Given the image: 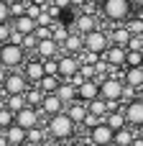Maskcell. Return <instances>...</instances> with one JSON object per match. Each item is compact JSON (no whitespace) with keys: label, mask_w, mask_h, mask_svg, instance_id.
Masks as SVG:
<instances>
[{"label":"cell","mask_w":143,"mask_h":146,"mask_svg":"<svg viewBox=\"0 0 143 146\" xmlns=\"http://www.w3.org/2000/svg\"><path fill=\"white\" fill-rule=\"evenodd\" d=\"M136 13V0H102L100 3V18L105 23H125Z\"/></svg>","instance_id":"6da1fadb"},{"label":"cell","mask_w":143,"mask_h":146,"mask_svg":"<svg viewBox=\"0 0 143 146\" xmlns=\"http://www.w3.org/2000/svg\"><path fill=\"white\" fill-rule=\"evenodd\" d=\"M77 128H79V126L67 115V110H64V113H59V115L46 118V131H49L51 141L64 144V141H69V139H74V136H77Z\"/></svg>","instance_id":"7a4b0ae2"},{"label":"cell","mask_w":143,"mask_h":146,"mask_svg":"<svg viewBox=\"0 0 143 146\" xmlns=\"http://www.w3.org/2000/svg\"><path fill=\"white\" fill-rule=\"evenodd\" d=\"M26 59H28V51H26L20 44L8 41V44L0 46V64H3L5 69H23Z\"/></svg>","instance_id":"3957f363"},{"label":"cell","mask_w":143,"mask_h":146,"mask_svg":"<svg viewBox=\"0 0 143 146\" xmlns=\"http://www.w3.org/2000/svg\"><path fill=\"white\" fill-rule=\"evenodd\" d=\"M123 92H125V82L118 74H110L100 82V98L107 103H123Z\"/></svg>","instance_id":"277c9868"},{"label":"cell","mask_w":143,"mask_h":146,"mask_svg":"<svg viewBox=\"0 0 143 146\" xmlns=\"http://www.w3.org/2000/svg\"><path fill=\"white\" fill-rule=\"evenodd\" d=\"M31 87V82L26 80L23 69H8L5 85H3V95H23Z\"/></svg>","instance_id":"5b68a950"},{"label":"cell","mask_w":143,"mask_h":146,"mask_svg":"<svg viewBox=\"0 0 143 146\" xmlns=\"http://www.w3.org/2000/svg\"><path fill=\"white\" fill-rule=\"evenodd\" d=\"M100 23H102V18H100L97 13H87V10H77V15H74V23H72V28H74L77 33L87 36V33L97 31V28H100Z\"/></svg>","instance_id":"8992f818"},{"label":"cell","mask_w":143,"mask_h":146,"mask_svg":"<svg viewBox=\"0 0 143 146\" xmlns=\"http://www.w3.org/2000/svg\"><path fill=\"white\" fill-rule=\"evenodd\" d=\"M110 44H113V41H110V31H105L102 26H100L97 31H92V33L84 36V49H87V51H95V54H100V56L107 51Z\"/></svg>","instance_id":"52a82bcc"},{"label":"cell","mask_w":143,"mask_h":146,"mask_svg":"<svg viewBox=\"0 0 143 146\" xmlns=\"http://www.w3.org/2000/svg\"><path fill=\"white\" fill-rule=\"evenodd\" d=\"M125 56H128V49H125V46H118V44H110V46H107V51L102 54V59L110 64L113 74H118V77H123V69H125Z\"/></svg>","instance_id":"ba28073f"},{"label":"cell","mask_w":143,"mask_h":146,"mask_svg":"<svg viewBox=\"0 0 143 146\" xmlns=\"http://www.w3.org/2000/svg\"><path fill=\"white\" fill-rule=\"evenodd\" d=\"M123 110H125V121H128V126L136 128V131H143V100H138V98L128 100Z\"/></svg>","instance_id":"9c48e42d"},{"label":"cell","mask_w":143,"mask_h":146,"mask_svg":"<svg viewBox=\"0 0 143 146\" xmlns=\"http://www.w3.org/2000/svg\"><path fill=\"white\" fill-rule=\"evenodd\" d=\"M23 74H26V80H28L31 85H38V82L43 80V74H46L43 59H38L36 54H33V56H28V59H26V64H23Z\"/></svg>","instance_id":"30bf717a"},{"label":"cell","mask_w":143,"mask_h":146,"mask_svg":"<svg viewBox=\"0 0 143 146\" xmlns=\"http://www.w3.org/2000/svg\"><path fill=\"white\" fill-rule=\"evenodd\" d=\"M15 123H18V126H23V128L28 131V128L43 126V115H41V110H38V108L26 105L23 110H18V113H15Z\"/></svg>","instance_id":"8fae6325"},{"label":"cell","mask_w":143,"mask_h":146,"mask_svg":"<svg viewBox=\"0 0 143 146\" xmlns=\"http://www.w3.org/2000/svg\"><path fill=\"white\" fill-rule=\"evenodd\" d=\"M87 133H90V144H95V146H113V141H115V128H110L105 121L100 126H95L92 131H87Z\"/></svg>","instance_id":"7c38bea8"},{"label":"cell","mask_w":143,"mask_h":146,"mask_svg":"<svg viewBox=\"0 0 143 146\" xmlns=\"http://www.w3.org/2000/svg\"><path fill=\"white\" fill-rule=\"evenodd\" d=\"M79 56L77 54H67V51H61L59 54V77L61 80H72L77 72H79Z\"/></svg>","instance_id":"4fadbf2b"},{"label":"cell","mask_w":143,"mask_h":146,"mask_svg":"<svg viewBox=\"0 0 143 146\" xmlns=\"http://www.w3.org/2000/svg\"><path fill=\"white\" fill-rule=\"evenodd\" d=\"M64 100L56 95V92H46L43 95V103L38 105V110H41V115L43 118H51V115H59V113H64Z\"/></svg>","instance_id":"5bb4252c"},{"label":"cell","mask_w":143,"mask_h":146,"mask_svg":"<svg viewBox=\"0 0 143 146\" xmlns=\"http://www.w3.org/2000/svg\"><path fill=\"white\" fill-rule=\"evenodd\" d=\"M33 54H36L38 59H43V62H46V59H56V56L61 54V44H59V41H54L51 36H49V38H41Z\"/></svg>","instance_id":"9a60e30c"},{"label":"cell","mask_w":143,"mask_h":146,"mask_svg":"<svg viewBox=\"0 0 143 146\" xmlns=\"http://www.w3.org/2000/svg\"><path fill=\"white\" fill-rule=\"evenodd\" d=\"M77 92H79V100H84V103L97 100V98H100V80H84V82L77 87Z\"/></svg>","instance_id":"2e32d148"},{"label":"cell","mask_w":143,"mask_h":146,"mask_svg":"<svg viewBox=\"0 0 143 146\" xmlns=\"http://www.w3.org/2000/svg\"><path fill=\"white\" fill-rule=\"evenodd\" d=\"M61 51H67V54H77V56H79V54L84 51V36L77 33V31L72 28V33L67 36V41L61 44Z\"/></svg>","instance_id":"e0dca14e"},{"label":"cell","mask_w":143,"mask_h":146,"mask_svg":"<svg viewBox=\"0 0 143 146\" xmlns=\"http://www.w3.org/2000/svg\"><path fill=\"white\" fill-rule=\"evenodd\" d=\"M64 110H67V115H69L77 126H82V121H84V118H87V113H90V105H87L84 100H74V103H69Z\"/></svg>","instance_id":"ac0fdd59"},{"label":"cell","mask_w":143,"mask_h":146,"mask_svg":"<svg viewBox=\"0 0 143 146\" xmlns=\"http://www.w3.org/2000/svg\"><path fill=\"white\" fill-rule=\"evenodd\" d=\"M10 23H13V28H15L18 33H23V36H28V33H36V28H38V23H36V18H31L28 13H23V15H18V18H13Z\"/></svg>","instance_id":"d6986e66"},{"label":"cell","mask_w":143,"mask_h":146,"mask_svg":"<svg viewBox=\"0 0 143 146\" xmlns=\"http://www.w3.org/2000/svg\"><path fill=\"white\" fill-rule=\"evenodd\" d=\"M123 82L133 90H141L143 87V67H125L123 69Z\"/></svg>","instance_id":"ffe728a7"},{"label":"cell","mask_w":143,"mask_h":146,"mask_svg":"<svg viewBox=\"0 0 143 146\" xmlns=\"http://www.w3.org/2000/svg\"><path fill=\"white\" fill-rule=\"evenodd\" d=\"M46 139H51L49 131H46V123H43V126H36V128H28L26 146H43V144H46Z\"/></svg>","instance_id":"44dd1931"},{"label":"cell","mask_w":143,"mask_h":146,"mask_svg":"<svg viewBox=\"0 0 143 146\" xmlns=\"http://www.w3.org/2000/svg\"><path fill=\"white\" fill-rule=\"evenodd\" d=\"M5 136H8L10 146H26V136H28V131H26L23 126L13 123V126H8V128H5Z\"/></svg>","instance_id":"7402d4cb"},{"label":"cell","mask_w":143,"mask_h":146,"mask_svg":"<svg viewBox=\"0 0 143 146\" xmlns=\"http://www.w3.org/2000/svg\"><path fill=\"white\" fill-rule=\"evenodd\" d=\"M123 108H125V103H123L118 110H110V113H107V118H105V123H107L110 128H115V131H120V128H125V126H128V121H125V110H123Z\"/></svg>","instance_id":"603a6c76"},{"label":"cell","mask_w":143,"mask_h":146,"mask_svg":"<svg viewBox=\"0 0 143 146\" xmlns=\"http://www.w3.org/2000/svg\"><path fill=\"white\" fill-rule=\"evenodd\" d=\"M56 95L64 100V105H69V103H74V100H79V92H77V87L69 82V80H64L61 85H59V90H56Z\"/></svg>","instance_id":"cb8c5ba5"},{"label":"cell","mask_w":143,"mask_h":146,"mask_svg":"<svg viewBox=\"0 0 143 146\" xmlns=\"http://www.w3.org/2000/svg\"><path fill=\"white\" fill-rule=\"evenodd\" d=\"M136 128H130V126H125V128H120V131H115V141H113V146H133V141H136Z\"/></svg>","instance_id":"d4e9b609"},{"label":"cell","mask_w":143,"mask_h":146,"mask_svg":"<svg viewBox=\"0 0 143 146\" xmlns=\"http://www.w3.org/2000/svg\"><path fill=\"white\" fill-rule=\"evenodd\" d=\"M69 33H72V23H61L59 18H56V21L51 23V38H54V41H59V44H64Z\"/></svg>","instance_id":"484cf974"},{"label":"cell","mask_w":143,"mask_h":146,"mask_svg":"<svg viewBox=\"0 0 143 146\" xmlns=\"http://www.w3.org/2000/svg\"><path fill=\"white\" fill-rule=\"evenodd\" d=\"M43 95H46V92H43L38 85H31V87L26 90V103H28L31 108H38V105L43 103Z\"/></svg>","instance_id":"4316f807"},{"label":"cell","mask_w":143,"mask_h":146,"mask_svg":"<svg viewBox=\"0 0 143 146\" xmlns=\"http://www.w3.org/2000/svg\"><path fill=\"white\" fill-rule=\"evenodd\" d=\"M61 82H64V80H61L59 74H43V80L38 82V87H41L43 92H56Z\"/></svg>","instance_id":"83f0119b"},{"label":"cell","mask_w":143,"mask_h":146,"mask_svg":"<svg viewBox=\"0 0 143 146\" xmlns=\"http://www.w3.org/2000/svg\"><path fill=\"white\" fill-rule=\"evenodd\" d=\"M125 28L130 31V36H143V15L141 13H133L125 21Z\"/></svg>","instance_id":"f1b7e54d"},{"label":"cell","mask_w":143,"mask_h":146,"mask_svg":"<svg viewBox=\"0 0 143 146\" xmlns=\"http://www.w3.org/2000/svg\"><path fill=\"white\" fill-rule=\"evenodd\" d=\"M3 98H5V105H8L13 113H18V110H23V108L28 105V103H26V92H23V95H3Z\"/></svg>","instance_id":"f546056e"},{"label":"cell","mask_w":143,"mask_h":146,"mask_svg":"<svg viewBox=\"0 0 143 146\" xmlns=\"http://www.w3.org/2000/svg\"><path fill=\"white\" fill-rule=\"evenodd\" d=\"M141 64H143V51H138V49H128L125 67H141Z\"/></svg>","instance_id":"4dcf8cb0"},{"label":"cell","mask_w":143,"mask_h":146,"mask_svg":"<svg viewBox=\"0 0 143 146\" xmlns=\"http://www.w3.org/2000/svg\"><path fill=\"white\" fill-rule=\"evenodd\" d=\"M13 123H15V113L5 105V108L0 110V126H3V128H8V126H13Z\"/></svg>","instance_id":"1f68e13d"},{"label":"cell","mask_w":143,"mask_h":146,"mask_svg":"<svg viewBox=\"0 0 143 146\" xmlns=\"http://www.w3.org/2000/svg\"><path fill=\"white\" fill-rule=\"evenodd\" d=\"M79 74H82L84 80H97V69H95V64H87V62L79 64Z\"/></svg>","instance_id":"d6a6232c"},{"label":"cell","mask_w":143,"mask_h":146,"mask_svg":"<svg viewBox=\"0 0 143 146\" xmlns=\"http://www.w3.org/2000/svg\"><path fill=\"white\" fill-rule=\"evenodd\" d=\"M13 15H10V0H0V23H10Z\"/></svg>","instance_id":"836d02e7"},{"label":"cell","mask_w":143,"mask_h":146,"mask_svg":"<svg viewBox=\"0 0 143 146\" xmlns=\"http://www.w3.org/2000/svg\"><path fill=\"white\" fill-rule=\"evenodd\" d=\"M38 41H41V38H38L36 33H28V36H23V49H26V51H36Z\"/></svg>","instance_id":"e575fe53"},{"label":"cell","mask_w":143,"mask_h":146,"mask_svg":"<svg viewBox=\"0 0 143 146\" xmlns=\"http://www.w3.org/2000/svg\"><path fill=\"white\" fill-rule=\"evenodd\" d=\"M102 123V118L100 115H95V113H87V118L82 121V128H87V131H92L95 126H100Z\"/></svg>","instance_id":"d590c367"},{"label":"cell","mask_w":143,"mask_h":146,"mask_svg":"<svg viewBox=\"0 0 143 146\" xmlns=\"http://www.w3.org/2000/svg\"><path fill=\"white\" fill-rule=\"evenodd\" d=\"M10 36H13V23H0V46L8 44Z\"/></svg>","instance_id":"8d00e7d4"},{"label":"cell","mask_w":143,"mask_h":146,"mask_svg":"<svg viewBox=\"0 0 143 146\" xmlns=\"http://www.w3.org/2000/svg\"><path fill=\"white\" fill-rule=\"evenodd\" d=\"M43 67H46V74H59V56L56 59H46Z\"/></svg>","instance_id":"74e56055"},{"label":"cell","mask_w":143,"mask_h":146,"mask_svg":"<svg viewBox=\"0 0 143 146\" xmlns=\"http://www.w3.org/2000/svg\"><path fill=\"white\" fill-rule=\"evenodd\" d=\"M69 5H72V10H84L87 0H69Z\"/></svg>","instance_id":"f35d334b"},{"label":"cell","mask_w":143,"mask_h":146,"mask_svg":"<svg viewBox=\"0 0 143 146\" xmlns=\"http://www.w3.org/2000/svg\"><path fill=\"white\" fill-rule=\"evenodd\" d=\"M5 77H8V69L0 64V95H3V85H5Z\"/></svg>","instance_id":"ab89813d"},{"label":"cell","mask_w":143,"mask_h":146,"mask_svg":"<svg viewBox=\"0 0 143 146\" xmlns=\"http://www.w3.org/2000/svg\"><path fill=\"white\" fill-rule=\"evenodd\" d=\"M51 3H54L56 8H61V10H67V8H72V5H69V0H51Z\"/></svg>","instance_id":"60d3db41"},{"label":"cell","mask_w":143,"mask_h":146,"mask_svg":"<svg viewBox=\"0 0 143 146\" xmlns=\"http://www.w3.org/2000/svg\"><path fill=\"white\" fill-rule=\"evenodd\" d=\"M136 13H141V15H143V0H136Z\"/></svg>","instance_id":"b9f144b4"},{"label":"cell","mask_w":143,"mask_h":146,"mask_svg":"<svg viewBox=\"0 0 143 146\" xmlns=\"http://www.w3.org/2000/svg\"><path fill=\"white\" fill-rule=\"evenodd\" d=\"M87 3H90V5H97V8H100V3H102V0H87Z\"/></svg>","instance_id":"7bdbcfd3"},{"label":"cell","mask_w":143,"mask_h":146,"mask_svg":"<svg viewBox=\"0 0 143 146\" xmlns=\"http://www.w3.org/2000/svg\"><path fill=\"white\" fill-rule=\"evenodd\" d=\"M138 100H143V87H141V90H138Z\"/></svg>","instance_id":"ee69618b"},{"label":"cell","mask_w":143,"mask_h":146,"mask_svg":"<svg viewBox=\"0 0 143 146\" xmlns=\"http://www.w3.org/2000/svg\"><path fill=\"white\" fill-rule=\"evenodd\" d=\"M3 133H5V128H3V126H0V136H3Z\"/></svg>","instance_id":"f6af8a7d"},{"label":"cell","mask_w":143,"mask_h":146,"mask_svg":"<svg viewBox=\"0 0 143 146\" xmlns=\"http://www.w3.org/2000/svg\"><path fill=\"white\" fill-rule=\"evenodd\" d=\"M141 51H143V46H141Z\"/></svg>","instance_id":"bcb514c9"},{"label":"cell","mask_w":143,"mask_h":146,"mask_svg":"<svg viewBox=\"0 0 143 146\" xmlns=\"http://www.w3.org/2000/svg\"><path fill=\"white\" fill-rule=\"evenodd\" d=\"M74 146H79V144H74Z\"/></svg>","instance_id":"7dc6e473"},{"label":"cell","mask_w":143,"mask_h":146,"mask_svg":"<svg viewBox=\"0 0 143 146\" xmlns=\"http://www.w3.org/2000/svg\"><path fill=\"white\" fill-rule=\"evenodd\" d=\"M10 3H13V0H10Z\"/></svg>","instance_id":"c3c4849f"},{"label":"cell","mask_w":143,"mask_h":146,"mask_svg":"<svg viewBox=\"0 0 143 146\" xmlns=\"http://www.w3.org/2000/svg\"><path fill=\"white\" fill-rule=\"evenodd\" d=\"M141 67H143V64H141Z\"/></svg>","instance_id":"681fc988"}]
</instances>
